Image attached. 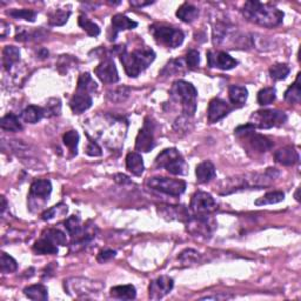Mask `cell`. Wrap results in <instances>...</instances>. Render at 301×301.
Here are the masks:
<instances>
[{"mask_svg": "<svg viewBox=\"0 0 301 301\" xmlns=\"http://www.w3.org/2000/svg\"><path fill=\"white\" fill-rule=\"evenodd\" d=\"M243 14L250 22L265 27H274L283 23L284 13L270 4L247 2L243 7Z\"/></svg>", "mask_w": 301, "mask_h": 301, "instance_id": "6da1fadb", "label": "cell"}, {"mask_svg": "<svg viewBox=\"0 0 301 301\" xmlns=\"http://www.w3.org/2000/svg\"><path fill=\"white\" fill-rule=\"evenodd\" d=\"M155 53L153 50L148 47H140L133 52H127L123 50L120 53V62H122L125 72L128 77L136 78L142 72L153 63Z\"/></svg>", "mask_w": 301, "mask_h": 301, "instance_id": "7a4b0ae2", "label": "cell"}, {"mask_svg": "<svg viewBox=\"0 0 301 301\" xmlns=\"http://www.w3.org/2000/svg\"><path fill=\"white\" fill-rule=\"evenodd\" d=\"M172 94L182 103L184 115H186L187 118L193 117L196 110V97H198L196 88L191 83L178 80L173 84Z\"/></svg>", "mask_w": 301, "mask_h": 301, "instance_id": "3957f363", "label": "cell"}, {"mask_svg": "<svg viewBox=\"0 0 301 301\" xmlns=\"http://www.w3.org/2000/svg\"><path fill=\"white\" fill-rule=\"evenodd\" d=\"M155 167L165 168L173 175H185L188 171L187 164L185 163L182 154L176 148L164 150L155 159Z\"/></svg>", "mask_w": 301, "mask_h": 301, "instance_id": "277c9868", "label": "cell"}, {"mask_svg": "<svg viewBox=\"0 0 301 301\" xmlns=\"http://www.w3.org/2000/svg\"><path fill=\"white\" fill-rule=\"evenodd\" d=\"M151 32L156 42L172 49L180 46L184 42V33L174 27L156 25L152 27Z\"/></svg>", "mask_w": 301, "mask_h": 301, "instance_id": "5b68a950", "label": "cell"}, {"mask_svg": "<svg viewBox=\"0 0 301 301\" xmlns=\"http://www.w3.org/2000/svg\"><path fill=\"white\" fill-rule=\"evenodd\" d=\"M252 119H254V123L251 124H253L255 127L262 128V130H268V128L283 125L287 120V115L278 110H265L255 112L252 115Z\"/></svg>", "mask_w": 301, "mask_h": 301, "instance_id": "8992f818", "label": "cell"}, {"mask_svg": "<svg viewBox=\"0 0 301 301\" xmlns=\"http://www.w3.org/2000/svg\"><path fill=\"white\" fill-rule=\"evenodd\" d=\"M147 186L153 188L155 191L163 192V193L179 196L186 190V183L183 180L167 179V178H151L147 180Z\"/></svg>", "mask_w": 301, "mask_h": 301, "instance_id": "52a82bcc", "label": "cell"}, {"mask_svg": "<svg viewBox=\"0 0 301 301\" xmlns=\"http://www.w3.org/2000/svg\"><path fill=\"white\" fill-rule=\"evenodd\" d=\"M65 288L67 292L71 293L74 292V296H83V298H88L90 294H95V293H99L102 291L103 285L97 282H91V280L87 279H80V278H74L71 280H67L65 282Z\"/></svg>", "mask_w": 301, "mask_h": 301, "instance_id": "ba28073f", "label": "cell"}, {"mask_svg": "<svg viewBox=\"0 0 301 301\" xmlns=\"http://www.w3.org/2000/svg\"><path fill=\"white\" fill-rule=\"evenodd\" d=\"M190 208L195 216H205L214 212L218 208V204L206 192H196L192 196Z\"/></svg>", "mask_w": 301, "mask_h": 301, "instance_id": "9c48e42d", "label": "cell"}, {"mask_svg": "<svg viewBox=\"0 0 301 301\" xmlns=\"http://www.w3.org/2000/svg\"><path fill=\"white\" fill-rule=\"evenodd\" d=\"M154 123L152 122L151 118H146L145 122H144V125L140 130L138 136H136L135 142V150L140 152H150L153 150L155 146L154 142Z\"/></svg>", "mask_w": 301, "mask_h": 301, "instance_id": "30bf717a", "label": "cell"}, {"mask_svg": "<svg viewBox=\"0 0 301 301\" xmlns=\"http://www.w3.org/2000/svg\"><path fill=\"white\" fill-rule=\"evenodd\" d=\"M94 73L104 84H114L119 80L117 66L111 58H106L99 64Z\"/></svg>", "mask_w": 301, "mask_h": 301, "instance_id": "8fae6325", "label": "cell"}, {"mask_svg": "<svg viewBox=\"0 0 301 301\" xmlns=\"http://www.w3.org/2000/svg\"><path fill=\"white\" fill-rule=\"evenodd\" d=\"M207 62L210 67H218L220 70L224 71L232 70V68H234L238 65V62L232 58L230 54H227L226 52H218V53H214V52L208 51Z\"/></svg>", "mask_w": 301, "mask_h": 301, "instance_id": "7c38bea8", "label": "cell"}, {"mask_svg": "<svg viewBox=\"0 0 301 301\" xmlns=\"http://www.w3.org/2000/svg\"><path fill=\"white\" fill-rule=\"evenodd\" d=\"M232 107L228 105L226 102H224L222 99L215 98L211 100L210 105H208L207 111V118L210 123H218L219 120L226 117L228 113H231Z\"/></svg>", "mask_w": 301, "mask_h": 301, "instance_id": "4fadbf2b", "label": "cell"}, {"mask_svg": "<svg viewBox=\"0 0 301 301\" xmlns=\"http://www.w3.org/2000/svg\"><path fill=\"white\" fill-rule=\"evenodd\" d=\"M173 286V279L168 276H160L150 285V298L153 300L162 299L172 291Z\"/></svg>", "mask_w": 301, "mask_h": 301, "instance_id": "5bb4252c", "label": "cell"}, {"mask_svg": "<svg viewBox=\"0 0 301 301\" xmlns=\"http://www.w3.org/2000/svg\"><path fill=\"white\" fill-rule=\"evenodd\" d=\"M215 224L213 223V220L207 218V215L195 216V218L190 223V225H188V230H190L192 234H198L205 236V238H207V236L212 233Z\"/></svg>", "mask_w": 301, "mask_h": 301, "instance_id": "9a60e30c", "label": "cell"}, {"mask_svg": "<svg viewBox=\"0 0 301 301\" xmlns=\"http://www.w3.org/2000/svg\"><path fill=\"white\" fill-rule=\"evenodd\" d=\"M52 192V184L50 180H37L31 185L30 188V204L35 200H42L45 203L49 200Z\"/></svg>", "mask_w": 301, "mask_h": 301, "instance_id": "2e32d148", "label": "cell"}, {"mask_svg": "<svg viewBox=\"0 0 301 301\" xmlns=\"http://www.w3.org/2000/svg\"><path fill=\"white\" fill-rule=\"evenodd\" d=\"M92 106V98L88 92L77 90L70 100V107L74 114H82Z\"/></svg>", "mask_w": 301, "mask_h": 301, "instance_id": "e0dca14e", "label": "cell"}, {"mask_svg": "<svg viewBox=\"0 0 301 301\" xmlns=\"http://www.w3.org/2000/svg\"><path fill=\"white\" fill-rule=\"evenodd\" d=\"M243 138L248 139V143H250L251 147L254 151L259 152V153H265V152L270 151L273 147V143L271 142V140L267 139L266 136H264L262 134L255 133V130L251 131L250 133L244 135Z\"/></svg>", "mask_w": 301, "mask_h": 301, "instance_id": "ac0fdd59", "label": "cell"}, {"mask_svg": "<svg viewBox=\"0 0 301 301\" xmlns=\"http://www.w3.org/2000/svg\"><path fill=\"white\" fill-rule=\"evenodd\" d=\"M274 158L276 162L285 166H292L295 165L296 163H299V153L294 147L286 146L280 148L279 151H276L274 153Z\"/></svg>", "mask_w": 301, "mask_h": 301, "instance_id": "d6986e66", "label": "cell"}, {"mask_svg": "<svg viewBox=\"0 0 301 301\" xmlns=\"http://www.w3.org/2000/svg\"><path fill=\"white\" fill-rule=\"evenodd\" d=\"M112 26H113V30H114V34L112 39L114 40L115 37H117L118 32L125 31V30H133L138 26V23L130 18H127L126 15L117 14L112 18Z\"/></svg>", "mask_w": 301, "mask_h": 301, "instance_id": "ffe728a7", "label": "cell"}, {"mask_svg": "<svg viewBox=\"0 0 301 301\" xmlns=\"http://www.w3.org/2000/svg\"><path fill=\"white\" fill-rule=\"evenodd\" d=\"M196 178L200 184H205L211 182L215 178V167L211 162H204L196 166Z\"/></svg>", "mask_w": 301, "mask_h": 301, "instance_id": "44dd1931", "label": "cell"}, {"mask_svg": "<svg viewBox=\"0 0 301 301\" xmlns=\"http://www.w3.org/2000/svg\"><path fill=\"white\" fill-rule=\"evenodd\" d=\"M126 167L132 174L140 176L144 173V163L142 155L136 152H131L126 156Z\"/></svg>", "mask_w": 301, "mask_h": 301, "instance_id": "7402d4cb", "label": "cell"}, {"mask_svg": "<svg viewBox=\"0 0 301 301\" xmlns=\"http://www.w3.org/2000/svg\"><path fill=\"white\" fill-rule=\"evenodd\" d=\"M111 296L119 300H133L136 296V291L133 285H123L111 288Z\"/></svg>", "mask_w": 301, "mask_h": 301, "instance_id": "603a6c76", "label": "cell"}, {"mask_svg": "<svg viewBox=\"0 0 301 301\" xmlns=\"http://www.w3.org/2000/svg\"><path fill=\"white\" fill-rule=\"evenodd\" d=\"M176 17L182 19L184 23H192L199 17V9L188 3H184L176 11Z\"/></svg>", "mask_w": 301, "mask_h": 301, "instance_id": "cb8c5ba5", "label": "cell"}, {"mask_svg": "<svg viewBox=\"0 0 301 301\" xmlns=\"http://www.w3.org/2000/svg\"><path fill=\"white\" fill-rule=\"evenodd\" d=\"M44 115H45V112H44V108L34 105L27 106L25 110L22 112L20 114V118L24 120L25 123L29 124H35L40 122L43 119Z\"/></svg>", "mask_w": 301, "mask_h": 301, "instance_id": "d4e9b609", "label": "cell"}, {"mask_svg": "<svg viewBox=\"0 0 301 301\" xmlns=\"http://www.w3.org/2000/svg\"><path fill=\"white\" fill-rule=\"evenodd\" d=\"M228 97L232 104L234 105L242 106L246 103L247 97H248V91L246 87L239 86V85H232L228 90Z\"/></svg>", "mask_w": 301, "mask_h": 301, "instance_id": "484cf974", "label": "cell"}, {"mask_svg": "<svg viewBox=\"0 0 301 301\" xmlns=\"http://www.w3.org/2000/svg\"><path fill=\"white\" fill-rule=\"evenodd\" d=\"M24 294L31 300L35 301H45L49 298V293H47V288L42 284L32 285V286L26 287L24 290Z\"/></svg>", "mask_w": 301, "mask_h": 301, "instance_id": "4316f807", "label": "cell"}, {"mask_svg": "<svg viewBox=\"0 0 301 301\" xmlns=\"http://www.w3.org/2000/svg\"><path fill=\"white\" fill-rule=\"evenodd\" d=\"M20 57V51L18 47L15 46H6L5 49L3 50V58L2 63L3 66L6 71H9L11 66L13 65L14 63H17Z\"/></svg>", "mask_w": 301, "mask_h": 301, "instance_id": "83f0119b", "label": "cell"}, {"mask_svg": "<svg viewBox=\"0 0 301 301\" xmlns=\"http://www.w3.org/2000/svg\"><path fill=\"white\" fill-rule=\"evenodd\" d=\"M33 250L35 253H38V254H57L59 252L57 245H55L53 242H51L50 239L45 238V236H43L42 239L38 240L37 243L34 244L33 246Z\"/></svg>", "mask_w": 301, "mask_h": 301, "instance_id": "f1b7e54d", "label": "cell"}, {"mask_svg": "<svg viewBox=\"0 0 301 301\" xmlns=\"http://www.w3.org/2000/svg\"><path fill=\"white\" fill-rule=\"evenodd\" d=\"M0 127H2L3 131L7 132H19L23 130V126L20 124L18 117L13 113H9L2 118Z\"/></svg>", "mask_w": 301, "mask_h": 301, "instance_id": "f546056e", "label": "cell"}, {"mask_svg": "<svg viewBox=\"0 0 301 301\" xmlns=\"http://www.w3.org/2000/svg\"><path fill=\"white\" fill-rule=\"evenodd\" d=\"M301 99V88H300V74H298L296 80L292 86L287 88L285 92V100L290 104H299Z\"/></svg>", "mask_w": 301, "mask_h": 301, "instance_id": "4dcf8cb0", "label": "cell"}, {"mask_svg": "<svg viewBox=\"0 0 301 301\" xmlns=\"http://www.w3.org/2000/svg\"><path fill=\"white\" fill-rule=\"evenodd\" d=\"M79 26L82 27V29L86 32V33L90 35V37H98V35L100 34V29L99 26L97 25V24L91 22L90 19H87L85 15H80L79 17Z\"/></svg>", "mask_w": 301, "mask_h": 301, "instance_id": "1f68e13d", "label": "cell"}, {"mask_svg": "<svg viewBox=\"0 0 301 301\" xmlns=\"http://www.w3.org/2000/svg\"><path fill=\"white\" fill-rule=\"evenodd\" d=\"M77 90L86 91V92H88V93H93L94 91L98 90V85H97V83H95L94 80L92 79L90 73H83L79 78Z\"/></svg>", "mask_w": 301, "mask_h": 301, "instance_id": "d6a6232c", "label": "cell"}, {"mask_svg": "<svg viewBox=\"0 0 301 301\" xmlns=\"http://www.w3.org/2000/svg\"><path fill=\"white\" fill-rule=\"evenodd\" d=\"M79 133L77 131H68L63 136V142L65 145L70 148L72 153L77 155L78 153V143H79Z\"/></svg>", "mask_w": 301, "mask_h": 301, "instance_id": "836d02e7", "label": "cell"}, {"mask_svg": "<svg viewBox=\"0 0 301 301\" xmlns=\"http://www.w3.org/2000/svg\"><path fill=\"white\" fill-rule=\"evenodd\" d=\"M290 71L286 64H275L270 67V75L273 80H284L290 74Z\"/></svg>", "mask_w": 301, "mask_h": 301, "instance_id": "e575fe53", "label": "cell"}, {"mask_svg": "<svg viewBox=\"0 0 301 301\" xmlns=\"http://www.w3.org/2000/svg\"><path fill=\"white\" fill-rule=\"evenodd\" d=\"M285 199V194L283 192L280 191H275V192H270V193L265 194L262 198L258 199L255 202V205H272V204H278L280 202H283Z\"/></svg>", "mask_w": 301, "mask_h": 301, "instance_id": "d590c367", "label": "cell"}, {"mask_svg": "<svg viewBox=\"0 0 301 301\" xmlns=\"http://www.w3.org/2000/svg\"><path fill=\"white\" fill-rule=\"evenodd\" d=\"M71 12L65 10H55L50 14L49 22L51 25L53 26H62L64 24L67 23L68 18H70Z\"/></svg>", "mask_w": 301, "mask_h": 301, "instance_id": "8d00e7d4", "label": "cell"}, {"mask_svg": "<svg viewBox=\"0 0 301 301\" xmlns=\"http://www.w3.org/2000/svg\"><path fill=\"white\" fill-rule=\"evenodd\" d=\"M0 268L3 273H12L18 270V263L10 256L7 253H2V260H0Z\"/></svg>", "mask_w": 301, "mask_h": 301, "instance_id": "74e56055", "label": "cell"}, {"mask_svg": "<svg viewBox=\"0 0 301 301\" xmlns=\"http://www.w3.org/2000/svg\"><path fill=\"white\" fill-rule=\"evenodd\" d=\"M276 91L274 87H266L259 92L258 102L260 105H270L275 100Z\"/></svg>", "mask_w": 301, "mask_h": 301, "instance_id": "f35d334b", "label": "cell"}, {"mask_svg": "<svg viewBox=\"0 0 301 301\" xmlns=\"http://www.w3.org/2000/svg\"><path fill=\"white\" fill-rule=\"evenodd\" d=\"M43 236L50 239L51 242H53L55 245H62V246H65V245H67V238H66L65 233H63V232L59 231V230H55V228L45 232V233L43 234Z\"/></svg>", "mask_w": 301, "mask_h": 301, "instance_id": "ab89813d", "label": "cell"}, {"mask_svg": "<svg viewBox=\"0 0 301 301\" xmlns=\"http://www.w3.org/2000/svg\"><path fill=\"white\" fill-rule=\"evenodd\" d=\"M7 14L11 15L12 18L15 19H24L27 20V22H34L35 18H37V12L32 11V10H12L10 12H7Z\"/></svg>", "mask_w": 301, "mask_h": 301, "instance_id": "60d3db41", "label": "cell"}, {"mask_svg": "<svg viewBox=\"0 0 301 301\" xmlns=\"http://www.w3.org/2000/svg\"><path fill=\"white\" fill-rule=\"evenodd\" d=\"M65 213H67V206L64 204H59L57 205V206H53L52 208H50V210L44 212V213L42 214V219L47 222V220L55 218L58 214H65Z\"/></svg>", "mask_w": 301, "mask_h": 301, "instance_id": "b9f144b4", "label": "cell"}, {"mask_svg": "<svg viewBox=\"0 0 301 301\" xmlns=\"http://www.w3.org/2000/svg\"><path fill=\"white\" fill-rule=\"evenodd\" d=\"M180 73L183 72V62L182 60H172L167 64L165 68L162 71V75H166V77H172L174 73Z\"/></svg>", "mask_w": 301, "mask_h": 301, "instance_id": "7bdbcfd3", "label": "cell"}, {"mask_svg": "<svg viewBox=\"0 0 301 301\" xmlns=\"http://www.w3.org/2000/svg\"><path fill=\"white\" fill-rule=\"evenodd\" d=\"M60 108H62V104H60L59 99H51L47 102L46 107L44 108L46 117H54V115H59Z\"/></svg>", "mask_w": 301, "mask_h": 301, "instance_id": "ee69618b", "label": "cell"}, {"mask_svg": "<svg viewBox=\"0 0 301 301\" xmlns=\"http://www.w3.org/2000/svg\"><path fill=\"white\" fill-rule=\"evenodd\" d=\"M186 63L187 66L190 70H195L196 67L199 66L200 64V54L198 51L195 50H191L188 51V53L186 55Z\"/></svg>", "mask_w": 301, "mask_h": 301, "instance_id": "f6af8a7d", "label": "cell"}, {"mask_svg": "<svg viewBox=\"0 0 301 301\" xmlns=\"http://www.w3.org/2000/svg\"><path fill=\"white\" fill-rule=\"evenodd\" d=\"M199 259V253L193 250H186L180 254V260L185 264H193L196 263Z\"/></svg>", "mask_w": 301, "mask_h": 301, "instance_id": "bcb514c9", "label": "cell"}, {"mask_svg": "<svg viewBox=\"0 0 301 301\" xmlns=\"http://www.w3.org/2000/svg\"><path fill=\"white\" fill-rule=\"evenodd\" d=\"M128 94H130V91H128L127 87H120L117 88V90L113 91V92H110V94H108V98H110L112 102L115 99V97H119V102H123V100H125Z\"/></svg>", "mask_w": 301, "mask_h": 301, "instance_id": "7dc6e473", "label": "cell"}, {"mask_svg": "<svg viewBox=\"0 0 301 301\" xmlns=\"http://www.w3.org/2000/svg\"><path fill=\"white\" fill-rule=\"evenodd\" d=\"M86 153L90 156H100L102 155V148L94 140H90L86 148Z\"/></svg>", "mask_w": 301, "mask_h": 301, "instance_id": "c3c4849f", "label": "cell"}, {"mask_svg": "<svg viewBox=\"0 0 301 301\" xmlns=\"http://www.w3.org/2000/svg\"><path fill=\"white\" fill-rule=\"evenodd\" d=\"M115 255H117V252L115 251H112V250L102 251L98 255V262H100V263L107 262V260H111L112 258H114Z\"/></svg>", "mask_w": 301, "mask_h": 301, "instance_id": "681fc988", "label": "cell"}, {"mask_svg": "<svg viewBox=\"0 0 301 301\" xmlns=\"http://www.w3.org/2000/svg\"><path fill=\"white\" fill-rule=\"evenodd\" d=\"M232 295H227V294H220V295H213V296H206V298H203V300L207 299H214V300H225V299H231Z\"/></svg>", "mask_w": 301, "mask_h": 301, "instance_id": "f907efd6", "label": "cell"}, {"mask_svg": "<svg viewBox=\"0 0 301 301\" xmlns=\"http://www.w3.org/2000/svg\"><path fill=\"white\" fill-rule=\"evenodd\" d=\"M130 4L132 6H135V7H143V6L150 5V4H153V2H135V0H132V2H130Z\"/></svg>", "mask_w": 301, "mask_h": 301, "instance_id": "816d5d0a", "label": "cell"}, {"mask_svg": "<svg viewBox=\"0 0 301 301\" xmlns=\"http://www.w3.org/2000/svg\"><path fill=\"white\" fill-rule=\"evenodd\" d=\"M5 208H6V200L4 196H2V212L5 211Z\"/></svg>", "mask_w": 301, "mask_h": 301, "instance_id": "f5cc1de1", "label": "cell"}, {"mask_svg": "<svg viewBox=\"0 0 301 301\" xmlns=\"http://www.w3.org/2000/svg\"><path fill=\"white\" fill-rule=\"evenodd\" d=\"M299 192H300V188H298V190H296V192H295V199L298 200V202L300 200V198H299Z\"/></svg>", "mask_w": 301, "mask_h": 301, "instance_id": "db71d44e", "label": "cell"}]
</instances>
